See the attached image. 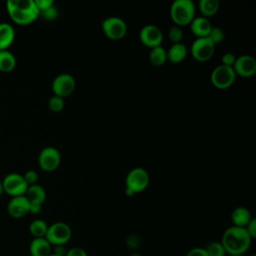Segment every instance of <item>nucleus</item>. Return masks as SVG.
I'll list each match as a JSON object with an SVG mask.
<instances>
[{"mask_svg":"<svg viewBox=\"0 0 256 256\" xmlns=\"http://www.w3.org/2000/svg\"><path fill=\"white\" fill-rule=\"evenodd\" d=\"M252 238L243 227L231 226L227 228L221 239L226 254L229 255H244L250 248Z\"/></svg>","mask_w":256,"mask_h":256,"instance_id":"obj_1","label":"nucleus"},{"mask_svg":"<svg viewBox=\"0 0 256 256\" xmlns=\"http://www.w3.org/2000/svg\"><path fill=\"white\" fill-rule=\"evenodd\" d=\"M6 6L10 18L20 25L30 24L39 16L34 0H8Z\"/></svg>","mask_w":256,"mask_h":256,"instance_id":"obj_2","label":"nucleus"},{"mask_svg":"<svg viewBox=\"0 0 256 256\" xmlns=\"http://www.w3.org/2000/svg\"><path fill=\"white\" fill-rule=\"evenodd\" d=\"M170 15L177 26L188 25L195 17V5L191 0H175L171 5Z\"/></svg>","mask_w":256,"mask_h":256,"instance_id":"obj_3","label":"nucleus"},{"mask_svg":"<svg viewBox=\"0 0 256 256\" xmlns=\"http://www.w3.org/2000/svg\"><path fill=\"white\" fill-rule=\"evenodd\" d=\"M72 235L71 228L64 222H55L48 226L45 238L51 246L66 244Z\"/></svg>","mask_w":256,"mask_h":256,"instance_id":"obj_4","label":"nucleus"},{"mask_svg":"<svg viewBox=\"0 0 256 256\" xmlns=\"http://www.w3.org/2000/svg\"><path fill=\"white\" fill-rule=\"evenodd\" d=\"M125 184V189L130 190L133 194L143 191L149 184L148 172L142 167H135L131 169L126 176Z\"/></svg>","mask_w":256,"mask_h":256,"instance_id":"obj_5","label":"nucleus"},{"mask_svg":"<svg viewBox=\"0 0 256 256\" xmlns=\"http://www.w3.org/2000/svg\"><path fill=\"white\" fill-rule=\"evenodd\" d=\"M235 71L233 67L220 64L216 66L210 76L212 84L218 89H226L230 87L235 81Z\"/></svg>","mask_w":256,"mask_h":256,"instance_id":"obj_6","label":"nucleus"},{"mask_svg":"<svg viewBox=\"0 0 256 256\" xmlns=\"http://www.w3.org/2000/svg\"><path fill=\"white\" fill-rule=\"evenodd\" d=\"M101 27L104 34L112 40L121 39L127 32L126 23L123 19L117 16H110L104 19Z\"/></svg>","mask_w":256,"mask_h":256,"instance_id":"obj_7","label":"nucleus"},{"mask_svg":"<svg viewBox=\"0 0 256 256\" xmlns=\"http://www.w3.org/2000/svg\"><path fill=\"white\" fill-rule=\"evenodd\" d=\"M2 184L4 192L12 197L25 195V192L28 188V184L24 180L23 175L18 173L7 174L2 180Z\"/></svg>","mask_w":256,"mask_h":256,"instance_id":"obj_8","label":"nucleus"},{"mask_svg":"<svg viewBox=\"0 0 256 256\" xmlns=\"http://www.w3.org/2000/svg\"><path fill=\"white\" fill-rule=\"evenodd\" d=\"M215 52V45L208 37L196 38L191 44L192 56L201 62L209 60Z\"/></svg>","mask_w":256,"mask_h":256,"instance_id":"obj_9","label":"nucleus"},{"mask_svg":"<svg viewBox=\"0 0 256 256\" xmlns=\"http://www.w3.org/2000/svg\"><path fill=\"white\" fill-rule=\"evenodd\" d=\"M61 161V155L55 147L48 146L43 148L38 156V163L44 171H54L58 168Z\"/></svg>","mask_w":256,"mask_h":256,"instance_id":"obj_10","label":"nucleus"},{"mask_svg":"<svg viewBox=\"0 0 256 256\" xmlns=\"http://www.w3.org/2000/svg\"><path fill=\"white\" fill-rule=\"evenodd\" d=\"M76 83L72 75L68 73H62L56 76L52 82V91L54 95L59 97L69 96L75 89Z\"/></svg>","mask_w":256,"mask_h":256,"instance_id":"obj_11","label":"nucleus"},{"mask_svg":"<svg viewBox=\"0 0 256 256\" xmlns=\"http://www.w3.org/2000/svg\"><path fill=\"white\" fill-rule=\"evenodd\" d=\"M140 41L148 47L160 46L163 40V33L161 29L154 24H147L140 30Z\"/></svg>","mask_w":256,"mask_h":256,"instance_id":"obj_12","label":"nucleus"},{"mask_svg":"<svg viewBox=\"0 0 256 256\" xmlns=\"http://www.w3.org/2000/svg\"><path fill=\"white\" fill-rule=\"evenodd\" d=\"M233 69L235 74L242 77H250L256 72V59L251 55H241L236 58Z\"/></svg>","mask_w":256,"mask_h":256,"instance_id":"obj_13","label":"nucleus"},{"mask_svg":"<svg viewBox=\"0 0 256 256\" xmlns=\"http://www.w3.org/2000/svg\"><path fill=\"white\" fill-rule=\"evenodd\" d=\"M29 208L30 203L25 195L12 197L7 205V211L13 218H21L25 216L27 213H29Z\"/></svg>","mask_w":256,"mask_h":256,"instance_id":"obj_14","label":"nucleus"},{"mask_svg":"<svg viewBox=\"0 0 256 256\" xmlns=\"http://www.w3.org/2000/svg\"><path fill=\"white\" fill-rule=\"evenodd\" d=\"M211 28L212 25L210 21L204 16L194 17V19L190 23V29L197 38L207 37L211 31Z\"/></svg>","mask_w":256,"mask_h":256,"instance_id":"obj_15","label":"nucleus"},{"mask_svg":"<svg viewBox=\"0 0 256 256\" xmlns=\"http://www.w3.org/2000/svg\"><path fill=\"white\" fill-rule=\"evenodd\" d=\"M31 256H49L52 254V246L45 237L34 238L29 246Z\"/></svg>","mask_w":256,"mask_h":256,"instance_id":"obj_16","label":"nucleus"},{"mask_svg":"<svg viewBox=\"0 0 256 256\" xmlns=\"http://www.w3.org/2000/svg\"><path fill=\"white\" fill-rule=\"evenodd\" d=\"M25 197L29 201L30 204H40L42 205L46 199L45 189L39 184L29 185L26 192Z\"/></svg>","mask_w":256,"mask_h":256,"instance_id":"obj_17","label":"nucleus"},{"mask_svg":"<svg viewBox=\"0 0 256 256\" xmlns=\"http://www.w3.org/2000/svg\"><path fill=\"white\" fill-rule=\"evenodd\" d=\"M15 31L11 24L0 23V50H6L14 41Z\"/></svg>","mask_w":256,"mask_h":256,"instance_id":"obj_18","label":"nucleus"},{"mask_svg":"<svg viewBox=\"0 0 256 256\" xmlns=\"http://www.w3.org/2000/svg\"><path fill=\"white\" fill-rule=\"evenodd\" d=\"M252 219L250 211L245 207H236L232 213H231V220L233 222V226L237 227H243L249 223V221Z\"/></svg>","mask_w":256,"mask_h":256,"instance_id":"obj_19","label":"nucleus"},{"mask_svg":"<svg viewBox=\"0 0 256 256\" xmlns=\"http://www.w3.org/2000/svg\"><path fill=\"white\" fill-rule=\"evenodd\" d=\"M187 56V48L185 44L182 42L180 43H173L169 50L167 51V60L172 63H179L183 61Z\"/></svg>","mask_w":256,"mask_h":256,"instance_id":"obj_20","label":"nucleus"},{"mask_svg":"<svg viewBox=\"0 0 256 256\" xmlns=\"http://www.w3.org/2000/svg\"><path fill=\"white\" fill-rule=\"evenodd\" d=\"M16 66V58L13 53L6 50H0V71L10 72Z\"/></svg>","mask_w":256,"mask_h":256,"instance_id":"obj_21","label":"nucleus"},{"mask_svg":"<svg viewBox=\"0 0 256 256\" xmlns=\"http://www.w3.org/2000/svg\"><path fill=\"white\" fill-rule=\"evenodd\" d=\"M149 60L154 66H162L167 61V51L160 45L151 48Z\"/></svg>","mask_w":256,"mask_h":256,"instance_id":"obj_22","label":"nucleus"},{"mask_svg":"<svg viewBox=\"0 0 256 256\" xmlns=\"http://www.w3.org/2000/svg\"><path fill=\"white\" fill-rule=\"evenodd\" d=\"M220 2L219 0H200L199 9L204 17L213 16L219 9Z\"/></svg>","mask_w":256,"mask_h":256,"instance_id":"obj_23","label":"nucleus"},{"mask_svg":"<svg viewBox=\"0 0 256 256\" xmlns=\"http://www.w3.org/2000/svg\"><path fill=\"white\" fill-rule=\"evenodd\" d=\"M47 229H48V225L42 219H35L29 225V231L34 238L45 237Z\"/></svg>","mask_w":256,"mask_h":256,"instance_id":"obj_24","label":"nucleus"},{"mask_svg":"<svg viewBox=\"0 0 256 256\" xmlns=\"http://www.w3.org/2000/svg\"><path fill=\"white\" fill-rule=\"evenodd\" d=\"M204 249L207 256H226V251L223 245L218 241L210 242Z\"/></svg>","mask_w":256,"mask_h":256,"instance_id":"obj_25","label":"nucleus"},{"mask_svg":"<svg viewBox=\"0 0 256 256\" xmlns=\"http://www.w3.org/2000/svg\"><path fill=\"white\" fill-rule=\"evenodd\" d=\"M64 105H65L64 98L56 96V95L50 97L48 100V107L53 112L61 111L64 108Z\"/></svg>","mask_w":256,"mask_h":256,"instance_id":"obj_26","label":"nucleus"},{"mask_svg":"<svg viewBox=\"0 0 256 256\" xmlns=\"http://www.w3.org/2000/svg\"><path fill=\"white\" fill-rule=\"evenodd\" d=\"M209 38V40L214 44H219L223 41L224 39V31L220 28V27H217V26H212L211 28V31L209 33V35L207 36Z\"/></svg>","mask_w":256,"mask_h":256,"instance_id":"obj_27","label":"nucleus"},{"mask_svg":"<svg viewBox=\"0 0 256 256\" xmlns=\"http://www.w3.org/2000/svg\"><path fill=\"white\" fill-rule=\"evenodd\" d=\"M168 35H169L170 40H171L173 43H180L181 40H182V38H183L182 29L180 28V26H177V25H174V26H172V27L169 29Z\"/></svg>","mask_w":256,"mask_h":256,"instance_id":"obj_28","label":"nucleus"},{"mask_svg":"<svg viewBox=\"0 0 256 256\" xmlns=\"http://www.w3.org/2000/svg\"><path fill=\"white\" fill-rule=\"evenodd\" d=\"M126 245L127 247H129L131 250H136L139 248V246L141 245V238L139 235L137 234H132L129 235L126 239Z\"/></svg>","mask_w":256,"mask_h":256,"instance_id":"obj_29","label":"nucleus"},{"mask_svg":"<svg viewBox=\"0 0 256 256\" xmlns=\"http://www.w3.org/2000/svg\"><path fill=\"white\" fill-rule=\"evenodd\" d=\"M39 15H41L46 20H53V19H55L57 17L58 11H57V8L54 5H52L51 7L47 8L46 10L41 11L39 13Z\"/></svg>","mask_w":256,"mask_h":256,"instance_id":"obj_30","label":"nucleus"},{"mask_svg":"<svg viewBox=\"0 0 256 256\" xmlns=\"http://www.w3.org/2000/svg\"><path fill=\"white\" fill-rule=\"evenodd\" d=\"M23 178L29 186V185H32V184H36V182L38 180V174L35 170L31 169V170H28V171L25 172V174L23 175Z\"/></svg>","mask_w":256,"mask_h":256,"instance_id":"obj_31","label":"nucleus"},{"mask_svg":"<svg viewBox=\"0 0 256 256\" xmlns=\"http://www.w3.org/2000/svg\"><path fill=\"white\" fill-rule=\"evenodd\" d=\"M235 60H236V57L233 53H230V52H227L225 54L222 55L221 57V64L225 65V66H229V67H233L234 63H235Z\"/></svg>","mask_w":256,"mask_h":256,"instance_id":"obj_32","label":"nucleus"},{"mask_svg":"<svg viewBox=\"0 0 256 256\" xmlns=\"http://www.w3.org/2000/svg\"><path fill=\"white\" fill-rule=\"evenodd\" d=\"M35 5L37 7V9L39 10V13L43 10H46L47 8L51 7L52 5H54L53 0H34Z\"/></svg>","mask_w":256,"mask_h":256,"instance_id":"obj_33","label":"nucleus"},{"mask_svg":"<svg viewBox=\"0 0 256 256\" xmlns=\"http://www.w3.org/2000/svg\"><path fill=\"white\" fill-rule=\"evenodd\" d=\"M245 229L247 231V233L249 234V236L253 239L256 237V219L252 218L249 223L245 226Z\"/></svg>","mask_w":256,"mask_h":256,"instance_id":"obj_34","label":"nucleus"},{"mask_svg":"<svg viewBox=\"0 0 256 256\" xmlns=\"http://www.w3.org/2000/svg\"><path fill=\"white\" fill-rule=\"evenodd\" d=\"M65 256H87V253L84 249L80 247H73L67 250Z\"/></svg>","mask_w":256,"mask_h":256,"instance_id":"obj_35","label":"nucleus"},{"mask_svg":"<svg viewBox=\"0 0 256 256\" xmlns=\"http://www.w3.org/2000/svg\"><path fill=\"white\" fill-rule=\"evenodd\" d=\"M186 256H207L205 249L204 248H200V247H195L193 249H191Z\"/></svg>","mask_w":256,"mask_h":256,"instance_id":"obj_36","label":"nucleus"},{"mask_svg":"<svg viewBox=\"0 0 256 256\" xmlns=\"http://www.w3.org/2000/svg\"><path fill=\"white\" fill-rule=\"evenodd\" d=\"M66 252H67V250H66L64 245H56L53 248L52 254H55V255H58V256H65Z\"/></svg>","mask_w":256,"mask_h":256,"instance_id":"obj_37","label":"nucleus"},{"mask_svg":"<svg viewBox=\"0 0 256 256\" xmlns=\"http://www.w3.org/2000/svg\"><path fill=\"white\" fill-rule=\"evenodd\" d=\"M42 210V205L40 204H30V208H29V212L32 214H38L40 213Z\"/></svg>","mask_w":256,"mask_h":256,"instance_id":"obj_38","label":"nucleus"},{"mask_svg":"<svg viewBox=\"0 0 256 256\" xmlns=\"http://www.w3.org/2000/svg\"><path fill=\"white\" fill-rule=\"evenodd\" d=\"M4 192V188H3V184H2V181L0 180V196L2 195V193Z\"/></svg>","mask_w":256,"mask_h":256,"instance_id":"obj_39","label":"nucleus"},{"mask_svg":"<svg viewBox=\"0 0 256 256\" xmlns=\"http://www.w3.org/2000/svg\"><path fill=\"white\" fill-rule=\"evenodd\" d=\"M130 256H142V255L140 253H138V252H133V253L130 254Z\"/></svg>","mask_w":256,"mask_h":256,"instance_id":"obj_40","label":"nucleus"},{"mask_svg":"<svg viewBox=\"0 0 256 256\" xmlns=\"http://www.w3.org/2000/svg\"><path fill=\"white\" fill-rule=\"evenodd\" d=\"M228 256H244V255H228Z\"/></svg>","mask_w":256,"mask_h":256,"instance_id":"obj_41","label":"nucleus"},{"mask_svg":"<svg viewBox=\"0 0 256 256\" xmlns=\"http://www.w3.org/2000/svg\"><path fill=\"white\" fill-rule=\"evenodd\" d=\"M49 256H58V255H55V254H50Z\"/></svg>","mask_w":256,"mask_h":256,"instance_id":"obj_42","label":"nucleus"},{"mask_svg":"<svg viewBox=\"0 0 256 256\" xmlns=\"http://www.w3.org/2000/svg\"><path fill=\"white\" fill-rule=\"evenodd\" d=\"M251 256H255V255H251Z\"/></svg>","mask_w":256,"mask_h":256,"instance_id":"obj_43","label":"nucleus"}]
</instances>
